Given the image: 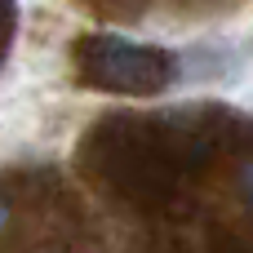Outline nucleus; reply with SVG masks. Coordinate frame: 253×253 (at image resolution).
Segmentation results:
<instances>
[{"label": "nucleus", "instance_id": "obj_1", "mask_svg": "<svg viewBox=\"0 0 253 253\" xmlns=\"http://www.w3.org/2000/svg\"><path fill=\"white\" fill-rule=\"evenodd\" d=\"M80 67L93 84L120 89V93H160L182 76V67L169 49H147V44L107 40V36L80 44Z\"/></svg>", "mask_w": 253, "mask_h": 253}]
</instances>
